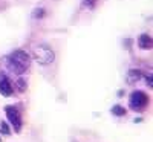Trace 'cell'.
Wrapping results in <instances>:
<instances>
[{"label":"cell","mask_w":153,"mask_h":142,"mask_svg":"<svg viewBox=\"0 0 153 142\" xmlns=\"http://www.w3.org/2000/svg\"><path fill=\"white\" fill-rule=\"evenodd\" d=\"M32 16H34V18H42V17L45 16V9H43V8L35 9V11L32 12Z\"/></svg>","instance_id":"obj_9"},{"label":"cell","mask_w":153,"mask_h":142,"mask_svg":"<svg viewBox=\"0 0 153 142\" xmlns=\"http://www.w3.org/2000/svg\"><path fill=\"white\" fill-rule=\"evenodd\" d=\"M146 81L149 83V87H153V81H152V75H149L147 78H146Z\"/></svg>","instance_id":"obj_12"},{"label":"cell","mask_w":153,"mask_h":142,"mask_svg":"<svg viewBox=\"0 0 153 142\" xmlns=\"http://www.w3.org/2000/svg\"><path fill=\"white\" fill-rule=\"evenodd\" d=\"M5 112H6V116H8V121L11 122L12 127H14V130L20 132L22 130V116H20L19 110L16 107H12V106H6Z\"/></svg>","instance_id":"obj_3"},{"label":"cell","mask_w":153,"mask_h":142,"mask_svg":"<svg viewBox=\"0 0 153 142\" xmlns=\"http://www.w3.org/2000/svg\"><path fill=\"white\" fill-rule=\"evenodd\" d=\"M94 3H95V0H84V5L87 6H94Z\"/></svg>","instance_id":"obj_13"},{"label":"cell","mask_w":153,"mask_h":142,"mask_svg":"<svg viewBox=\"0 0 153 142\" xmlns=\"http://www.w3.org/2000/svg\"><path fill=\"white\" fill-rule=\"evenodd\" d=\"M0 141H2V139H0Z\"/></svg>","instance_id":"obj_14"},{"label":"cell","mask_w":153,"mask_h":142,"mask_svg":"<svg viewBox=\"0 0 153 142\" xmlns=\"http://www.w3.org/2000/svg\"><path fill=\"white\" fill-rule=\"evenodd\" d=\"M112 113H113L115 116H124V115H126V109L121 107V106H113V107H112Z\"/></svg>","instance_id":"obj_8"},{"label":"cell","mask_w":153,"mask_h":142,"mask_svg":"<svg viewBox=\"0 0 153 142\" xmlns=\"http://www.w3.org/2000/svg\"><path fill=\"white\" fill-rule=\"evenodd\" d=\"M5 63H6L8 70H11L16 75H22L25 73V70H28L31 64V58L25 50H16V52H12L11 55L6 57Z\"/></svg>","instance_id":"obj_1"},{"label":"cell","mask_w":153,"mask_h":142,"mask_svg":"<svg viewBox=\"0 0 153 142\" xmlns=\"http://www.w3.org/2000/svg\"><path fill=\"white\" fill-rule=\"evenodd\" d=\"M0 95H3V96L12 95V86L9 83V78L5 73H0Z\"/></svg>","instance_id":"obj_5"},{"label":"cell","mask_w":153,"mask_h":142,"mask_svg":"<svg viewBox=\"0 0 153 142\" xmlns=\"http://www.w3.org/2000/svg\"><path fill=\"white\" fill-rule=\"evenodd\" d=\"M34 58H35V61L38 64H42V66H48V64H51L54 61L55 54H54V50L51 49L49 46L40 44V46H37L34 49Z\"/></svg>","instance_id":"obj_2"},{"label":"cell","mask_w":153,"mask_h":142,"mask_svg":"<svg viewBox=\"0 0 153 142\" xmlns=\"http://www.w3.org/2000/svg\"><path fill=\"white\" fill-rule=\"evenodd\" d=\"M141 76H143V73L139 72V70H129V73H127V78H126V81L129 83V84H133V83H136V81H139V80H141Z\"/></svg>","instance_id":"obj_7"},{"label":"cell","mask_w":153,"mask_h":142,"mask_svg":"<svg viewBox=\"0 0 153 142\" xmlns=\"http://www.w3.org/2000/svg\"><path fill=\"white\" fill-rule=\"evenodd\" d=\"M17 86H19V90H20V92H25V90H26V83H23V80H19Z\"/></svg>","instance_id":"obj_11"},{"label":"cell","mask_w":153,"mask_h":142,"mask_svg":"<svg viewBox=\"0 0 153 142\" xmlns=\"http://www.w3.org/2000/svg\"><path fill=\"white\" fill-rule=\"evenodd\" d=\"M138 46L141 49H150L152 47V38H150V35L143 34L141 37H139V40H138Z\"/></svg>","instance_id":"obj_6"},{"label":"cell","mask_w":153,"mask_h":142,"mask_svg":"<svg viewBox=\"0 0 153 142\" xmlns=\"http://www.w3.org/2000/svg\"><path fill=\"white\" fill-rule=\"evenodd\" d=\"M149 104V96L143 92H133L130 95V107L135 110H141Z\"/></svg>","instance_id":"obj_4"},{"label":"cell","mask_w":153,"mask_h":142,"mask_svg":"<svg viewBox=\"0 0 153 142\" xmlns=\"http://www.w3.org/2000/svg\"><path fill=\"white\" fill-rule=\"evenodd\" d=\"M0 132H2L3 135H9V127H8V124L6 122H0Z\"/></svg>","instance_id":"obj_10"}]
</instances>
